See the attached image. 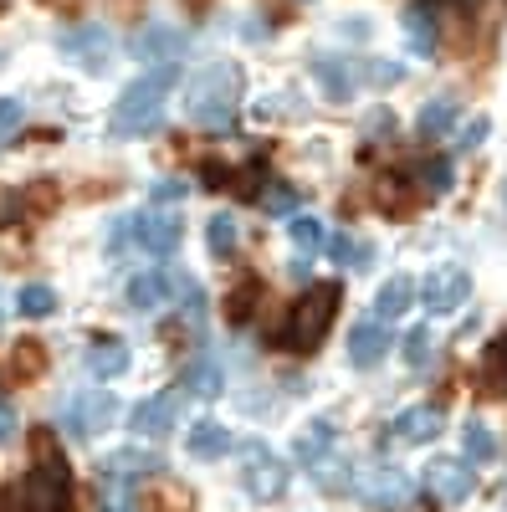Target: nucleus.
Returning <instances> with one entry per match:
<instances>
[{
	"label": "nucleus",
	"mask_w": 507,
	"mask_h": 512,
	"mask_svg": "<svg viewBox=\"0 0 507 512\" xmlns=\"http://www.w3.org/2000/svg\"><path fill=\"white\" fill-rule=\"evenodd\" d=\"M21 512H72V466L52 431L31 436V477L21 487Z\"/></svg>",
	"instance_id": "nucleus-1"
},
{
	"label": "nucleus",
	"mask_w": 507,
	"mask_h": 512,
	"mask_svg": "<svg viewBox=\"0 0 507 512\" xmlns=\"http://www.w3.org/2000/svg\"><path fill=\"white\" fill-rule=\"evenodd\" d=\"M175 72L180 67H159V72L129 82V88L118 93L113 118H108V128L118 139H144V134H154V128L164 123V93H169V82H175Z\"/></svg>",
	"instance_id": "nucleus-2"
},
{
	"label": "nucleus",
	"mask_w": 507,
	"mask_h": 512,
	"mask_svg": "<svg viewBox=\"0 0 507 512\" xmlns=\"http://www.w3.org/2000/svg\"><path fill=\"white\" fill-rule=\"evenodd\" d=\"M333 313H338V282H308L303 297L287 313V328H282L287 354H313L333 328Z\"/></svg>",
	"instance_id": "nucleus-3"
},
{
	"label": "nucleus",
	"mask_w": 507,
	"mask_h": 512,
	"mask_svg": "<svg viewBox=\"0 0 507 512\" xmlns=\"http://www.w3.org/2000/svg\"><path fill=\"white\" fill-rule=\"evenodd\" d=\"M180 236H185L180 216H164V210H139V216H123V221L113 226L108 246H113V251L144 246L149 256H175V251H180Z\"/></svg>",
	"instance_id": "nucleus-4"
},
{
	"label": "nucleus",
	"mask_w": 507,
	"mask_h": 512,
	"mask_svg": "<svg viewBox=\"0 0 507 512\" xmlns=\"http://www.w3.org/2000/svg\"><path fill=\"white\" fill-rule=\"evenodd\" d=\"M241 487L251 492V502H277L282 492H287V461L267 446V441H251L246 451H241Z\"/></svg>",
	"instance_id": "nucleus-5"
},
{
	"label": "nucleus",
	"mask_w": 507,
	"mask_h": 512,
	"mask_svg": "<svg viewBox=\"0 0 507 512\" xmlns=\"http://www.w3.org/2000/svg\"><path fill=\"white\" fill-rule=\"evenodd\" d=\"M118 415V400L108 390H77L67 405H62V431H72L77 441H93L103 436Z\"/></svg>",
	"instance_id": "nucleus-6"
},
{
	"label": "nucleus",
	"mask_w": 507,
	"mask_h": 512,
	"mask_svg": "<svg viewBox=\"0 0 507 512\" xmlns=\"http://www.w3.org/2000/svg\"><path fill=\"white\" fill-rule=\"evenodd\" d=\"M190 113H195L200 128H231V118H236V82H231L226 67H216L190 93Z\"/></svg>",
	"instance_id": "nucleus-7"
},
{
	"label": "nucleus",
	"mask_w": 507,
	"mask_h": 512,
	"mask_svg": "<svg viewBox=\"0 0 507 512\" xmlns=\"http://www.w3.org/2000/svg\"><path fill=\"white\" fill-rule=\"evenodd\" d=\"M62 52H67L82 72L103 77V72L113 67V36H108V26H98V21H82V26L62 31Z\"/></svg>",
	"instance_id": "nucleus-8"
},
{
	"label": "nucleus",
	"mask_w": 507,
	"mask_h": 512,
	"mask_svg": "<svg viewBox=\"0 0 507 512\" xmlns=\"http://www.w3.org/2000/svg\"><path fill=\"white\" fill-rule=\"evenodd\" d=\"M180 287H185V282H180L175 272L149 267V272L129 277V287H123V303H129V313H159V308L175 303V292H180Z\"/></svg>",
	"instance_id": "nucleus-9"
},
{
	"label": "nucleus",
	"mask_w": 507,
	"mask_h": 512,
	"mask_svg": "<svg viewBox=\"0 0 507 512\" xmlns=\"http://www.w3.org/2000/svg\"><path fill=\"white\" fill-rule=\"evenodd\" d=\"M420 297H426V308L436 318H446V313H456L472 297V277L461 267H441V272H431L426 282H420Z\"/></svg>",
	"instance_id": "nucleus-10"
},
{
	"label": "nucleus",
	"mask_w": 507,
	"mask_h": 512,
	"mask_svg": "<svg viewBox=\"0 0 507 512\" xmlns=\"http://www.w3.org/2000/svg\"><path fill=\"white\" fill-rule=\"evenodd\" d=\"M185 47H190V36H185V31L149 26V31L134 41V57H139V62H149V72H159V67H180Z\"/></svg>",
	"instance_id": "nucleus-11"
},
{
	"label": "nucleus",
	"mask_w": 507,
	"mask_h": 512,
	"mask_svg": "<svg viewBox=\"0 0 507 512\" xmlns=\"http://www.w3.org/2000/svg\"><path fill=\"white\" fill-rule=\"evenodd\" d=\"M175 420H180V395H154V400H139L129 410V431L134 436H169L175 431Z\"/></svg>",
	"instance_id": "nucleus-12"
},
{
	"label": "nucleus",
	"mask_w": 507,
	"mask_h": 512,
	"mask_svg": "<svg viewBox=\"0 0 507 512\" xmlns=\"http://www.w3.org/2000/svg\"><path fill=\"white\" fill-rule=\"evenodd\" d=\"M441 410L436 405H410V410H400L395 415V425H390V441H400V446H426V441H436L441 436Z\"/></svg>",
	"instance_id": "nucleus-13"
},
{
	"label": "nucleus",
	"mask_w": 507,
	"mask_h": 512,
	"mask_svg": "<svg viewBox=\"0 0 507 512\" xmlns=\"http://www.w3.org/2000/svg\"><path fill=\"white\" fill-rule=\"evenodd\" d=\"M385 354H390V328H385V323L364 318V323L349 328V364H354V369H374Z\"/></svg>",
	"instance_id": "nucleus-14"
},
{
	"label": "nucleus",
	"mask_w": 507,
	"mask_h": 512,
	"mask_svg": "<svg viewBox=\"0 0 507 512\" xmlns=\"http://www.w3.org/2000/svg\"><path fill=\"white\" fill-rule=\"evenodd\" d=\"M426 487L441 497V502H467L472 487H477V472L467 461H436L431 472H426Z\"/></svg>",
	"instance_id": "nucleus-15"
},
{
	"label": "nucleus",
	"mask_w": 507,
	"mask_h": 512,
	"mask_svg": "<svg viewBox=\"0 0 507 512\" xmlns=\"http://www.w3.org/2000/svg\"><path fill=\"white\" fill-rule=\"evenodd\" d=\"M333 436H338V425H333L328 415L308 420L303 431L292 436V461H298V466H318V461H328V451H333Z\"/></svg>",
	"instance_id": "nucleus-16"
},
{
	"label": "nucleus",
	"mask_w": 507,
	"mask_h": 512,
	"mask_svg": "<svg viewBox=\"0 0 507 512\" xmlns=\"http://www.w3.org/2000/svg\"><path fill=\"white\" fill-rule=\"evenodd\" d=\"M82 364H88L93 379H118V374H129V344H118V338H93V344L82 349Z\"/></svg>",
	"instance_id": "nucleus-17"
},
{
	"label": "nucleus",
	"mask_w": 507,
	"mask_h": 512,
	"mask_svg": "<svg viewBox=\"0 0 507 512\" xmlns=\"http://www.w3.org/2000/svg\"><path fill=\"white\" fill-rule=\"evenodd\" d=\"M410 308H415V282L410 277H390L385 287L374 292V323H385V328L395 318H405Z\"/></svg>",
	"instance_id": "nucleus-18"
},
{
	"label": "nucleus",
	"mask_w": 507,
	"mask_h": 512,
	"mask_svg": "<svg viewBox=\"0 0 507 512\" xmlns=\"http://www.w3.org/2000/svg\"><path fill=\"white\" fill-rule=\"evenodd\" d=\"M185 446H190L195 461H216V456H226V451L236 446V436L226 431L221 420H195V425H190V436H185Z\"/></svg>",
	"instance_id": "nucleus-19"
},
{
	"label": "nucleus",
	"mask_w": 507,
	"mask_h": 512,
	"mask_svg": "<svg viewBox=\"0 0 507 512\" xmlns=\"http://www.w3.org/2000/svg\"><path fill=\"white\" fill-rule=\"evenodd\" d=\"M410 492H415V482L405 472H395V466H379V472L364 482V497L374 507H400V502H410Z\"/></svg>",
	"instance_id": "nucleus-20"
},
{
	"label": "nucleus",
	"mask_w": 507,
	"mask_h": 512,
	"mask_svg": "<svg viewBox=\"0 0 507 512\" xmlns=\"http://www.w3.org/2000/svg\"><path fill=\"white\" fill-rule=\"evenodd\" d=\"M180 390H185V395H195V400L221 395V364L210 359V354L190 359V364H185V374H180Z\"/></svg>",
	"instance_id": "nucleus-21"
},
{
	"label": "nucleus",
	"mask_w": 507,
	"mask_h": 512,
	"mask_svg": "<svg viewBox=\"0 0 507 512\" xmlns=\"http://www.w3.org/2000/svg\"><path fill=\"white\" fill-rule=\"evenodd\" d=\"M313 72H318L323 93H328L333 103H344V98L354 93V72H349V62H344V57H328V52H318V57H313Z\"/></svg>",
	"instance_id": "nucleus-22"
},
{
	"label": "nucleus",
	"mask_w": 507,
	"mask_h": 512,
	"mask_svg": "<svg viewBox=\"0 0 507 512\" xmlns=\"http://www.w3.org/2000/svg\"><path fill=\"white\" fill-rule=\"evenodd\" d=\"M405 41H410V52H420V57L436 52V16H431V6H410L405 11Z\"/></svg>",
	"instance_id": "nucleus-23"
},
{
	"label": "nucleus",
	"mask_w": 507,
	"mask_h": 512,
	"mask_svg": "<svg viewBox=\"0 0 507 512\" xmlns=\"http://www.w3.org/2000/svg\"><path fill=\"white\" fill-rule=\"evenodd\" d=\"M144 512H195V502H190V492L185 487H175V482H154L149 492H144V502H139Z\"/></svg>",
	"instance_id": "nucleus-24"
},
{
	"label": "nucleus",
	"mask_w": 507,
	"mask_h": 512,
	"mask_svg": "<svg viewBox=\"0 0 507 512\" xmlns=\"http://www.w3.org/2000/svg\"><path fill=\"white\" fill-rule=\"evenodd\" d=\"M16 308H21V318H52L57 313V292L47 282H26L16 292Z\"/></svg>",
	"instance_id": "nucleus-25"
},
{
	"label": "nucleus",
	"mask_w": 507,
	"mask_h": 512,
	"mask_svg": "<svg viewBox=\"0 0 507 512\" xmlns=\"http://www.w3.org/2000/svg\"><path fill=\"white\" fill-rule=\"evenodd\" d=\"M451 123H456V98H431L426 108H420V118H415V128L426 139H441Z\"/></svg>",
	"instance_id": "nucleus-26"
},
{
	"label": "nucleus",
	"mask_w": 507,
	"mask_h": 512,
	"mask_svg": "<svg viewBox=\"0 0 507 512\" xmlns=\"http://www.w3.org/2000/svg\"><path fill=\"white\" fill-rule=\"evenodd\" d=\"M139 472H159V456H144V451H118L103 461V477H139Z\"/></svg>",
	"instance_id": "nucleus-27"
},
{
	"label": "nucleus",
	"mask_w": 507,
	"mask_h": 512,
	"mask_svg": "<svg viewBox=\"0 0 507 512\" xmlns=\"http://www.w3.org/2000/svg\"><path fill=\"white\" fill-rule=\"evenodd\" d=\"M461 451H467V466L472 461H492L497 456V436L487 431L482 420H467V431H461Z\"/></svg>",
	"instance_id": "nucleus-28"
},
{
	"label": "nucleus",
	"mask_w": 507,
	"mask_h": 512,
	"mask_svg": "<svg viewBox=\"0 0 507 512\" xmlns=\"http://www.w3.org/2000/svg\"><path fill=\"white\" fill-rule=\"evenodd\" d=\"M287 236H292V246H298L303 256H308V251H323V241H328V231H323L318 216H292V221H287Z\"/></svg>",
	"instance_id": "nucleus-29"
},
{
	"label": "nucleus",
	"mask_w": 507,
	"mask_h": 512,
	"mask_svg": "<svg viewBox=\"0 0 507 512\" xmlns=\"http://www.w3.org/2000/svg\"><path fill=\"white\" fill-rule=\"evenodd\" d=\"M205 251H210V256H231V251H236V221L226 216V210L205 221Z\"/></svg>",
	"instance_id": "nucleus-30"
},
{
	"label": "nucleus",
	"mask_w": 507,
	"mask_h": 512,
	"mask_svg": "<svg viewBox=\"0 0 507 512\" xmlns=\"http://www.w3.org/2000/svg\"><path fill=\"white\" fill-rule=\"evenodd\" d=\"M323 251L333 256L338 267H364L369 256H374V246H364V241H354V236H328V241H323Z\"/></svg>",
	"instance_id": "nucleus-31"
},
{
	"label": "nucleus",
	"mask_w": 507,
	"mask_h": 512,
	"mask_svg": "<svg viewBox=\"0 0 507 512\" xmlns=\"http://www.w3.org/2000/svg\"><path fill=\"white\" fill-rule=\"evenodd\" d=\"M251 313H257V282H236V287H231V297H226V318L241 328Z\"/></svg>",
	"instance_id": "nucleus-32"
},
{
	"label": "nucleus",
	"mask_w": 507,
	"mask_h": 512,
	"mask_svg": "<svg viewBox=\"0 0 507 512\" xmlns=\"http://www.w3.org/2000/svg\"><path fill=\"white\" fill-rule=\"evenodd\" d=\"M11 369H16L21 379H36L41 369H47V349L26 338V344H16V354H11Z\"/></svg>",
	"instance_id": "nucleus-33"
},
{
	"label": "nucleus",
	"mask_w": 507,
	"mask_h": 512,
	"mask_svg": "<svg viewBox=\"0 0 507 512\" xmlns=\"http://www.w3.org/2000/svg\"><path fill=\"white\" fill-rule=\"evenodd\" d=\"M21 128H26V103L21 98H0V149H6Z\"/></svg>",
	"instance_id": "nucleus-34"
},
{
	"label": "nucleus",
	"mask_w": 507,
	"mask_h": 512,
	"mask_svg": "<svg viewBox=\"0 0 507 512\" xmlns=\"http://www.w3.org/2000/svg\"><path fill=\"white\" fill-rule=\"evenodd\" d=\"M405 364H410V369H426V364H431V333H426V328H415V333L405 338Z\"/></svg>",
	"instance_id": "nucleus-35"
},
{
	"label": "nucleus",
	"mask_w": 507,
	"mask_h": 512,
	"mask_svg": "<svg viewBox=\"0 0 507 512\" xmlns=\"http://www.w3.org/2000/svg\"><path fill=\"white\" fill-rule=\"evenodd\" d=\"M318 487L323 492H349V466L344 461H318Z\"/></svg>",
	"instance_id": "nucleus-36"
},
{
	"label": "nucleus",
	"mask_w": 507,
	"mask_h": 512,
	"mask_svg": "<svg viewBox=\"0 0 507 512\" xmlns=\"http://www.w3.org/2000/svg\"><path fill=\"white\" fill-rule=\"evenodd\" d=\"M487 379H492L497 390L507 395V338H497V344L487 349Z\"/></svg>",
	"instance_id": "nucleus-37"
},
{
	"label": "nucleus",
	"mask_w": 507,
	"mask_h": 512,
	"mask_svg": "<svg viewBox=\"0 0 507 512\" xmlns=\"http://www.w3.org/2000/svg\"><path fill=\"white\" fill-rule=\"evenodd\" d=\"M420 180H426L431 195H446V190H451V164H446V159H431L426 169H420Z\"/></svg>",
	"instance_id": "nucleus-38"
},
{
	"label": "nucleus",
	"mask_w": 507,
	"mask_h": 512,
	"mask_svg": "<svg viewBox=\"0 0 507 512\" xmlns=\"http://www.w3.org/2000/svg\"><path fill=\"white\" fill-rule=\"evenodd\" d=\"M487 118H472V123H461V134H456V149L461 154H472V149H482V139H487Z\"/></svg>",
	"instance_id": "nucleus-39"
},
{
	"label": "nucleus",
	"mask_w": 507,
	"mask_h": 512,
	"mask_svg": "<svg viewBox=\"0 0 507 512\" xmlns=\"http://www.w3.org/2000/svg\"><path fill=\"white\" fill-rule=\"evenodd\" d=\"M185 195H190L185 180H154V200H159V205H175V200H185Z\"/></svg>",
	"instance_id": "nucleus-40"
},
{
	"label": "nucleus",
	"mask_w": 507,
	"mask_h": 512,
	"mask_svg": "<svg viewBox=\"0 0 507 512\" xmlns=\"http://www.w3.org/2000/svg\"><path fill=\"white\" fill-rule=\"evenodd\" d=\"M400 185H405V180H379V185H374V195H379V205H385V210H405Z\"/></svg>",
	"instance_id": "nucleus-41"
},
{
	"label": "nucleus",
	"mask_w": 507,
	"mask_h": 512,
	"mask_svg": "<svg viewBox=\"0 0 507 512\" xmlns=\"http://www.w3.org/2000/svg\"><path fill=\"white\" fill-rule=\"evenodd\" d=\"M364 77H369V82H379V88H390V82H400V67H395V62H369V67H364Z\"/></svg>",
	"instance_id": "nucleus-42"
},
{
	"label": "nucleus",
	"mask_w": 507,
	"mask_h": 512,
	"mask_svg": "<svg viewBox=\"0 0 507 512\" xmlns=\"http://www.w3.org/2000/svg\"><path fill=\"white\" fill-rule=\"evenodd\" d=\"M16 425H21V420H16L11 400H0V446H11V441H16Z\"/></svg>",
	"instance_id": "nucleus-43"
},
{
	"label": "nucleus",
	"mask_w": 507,
	"mask_h": 512,
	"mask_svg": "<svg viewBox=\"0 0 507 512\" xmlns=\"http://www.w3.org/2000/svg\"><path fill=\"white\" fill-rule=\"evenodd\" d=\"M262 200H267V210H292V205H298V195H292L287 185H277V190H267Z\"/></svg>",
	"instance_id": "nucleus-44"
},
{
	"label": "nucleus",
	"mask_w": 507,
	"mask_h": 512,
	"mask_svg": "<svg viewBox=\"0 0 507 512\" xmlns=\"http://www.w3.org/2000/svg\"><path fill=\"white\" fill-rule=\"evenodd\" d=\"M502 200H507V190H502Z\"/></svg>",
	"instance_id": "nucleus-45"
}]
</instances>
